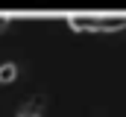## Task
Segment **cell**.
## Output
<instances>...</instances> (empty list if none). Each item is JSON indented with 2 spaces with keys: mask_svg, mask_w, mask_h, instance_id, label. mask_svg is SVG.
<instances>
[{
  "mask_svg": "<svg viewBox=\"0 0 126 117\" xmlns=\"http://www.w3.org/2000/svg\"><path fill=\"white\" fill-rule=\"evenodd\" d=\"M41 114H44V100L41 97H32L30 102L18 111V117H41Z\"/></svg>",
  "mask_w": 126,
  "mask_h": 117,
  "instance_id": "7a4b0ae2",
  "label": "cell"
},
{
  "mask_svg": "<svg viewBox=\"0 0 126 117\" xmlns=\"http://www.w3.org/2000/svg\"><path fill=\"white\" fill-rule=\"evenodd\" d=\"M9 27V18H6V15H0V29H6Z\"/></svg>",
  "mask_w": 126,
  "mask_h": 117,
  "instance_id": "277c9868",
  "label": "cell"
},
{
  "mask_svg": "<svg viewBox=\"0 0 126 117\" xmlns=\"http://www.w3.org/2000/svg\"><path fill=\"white\" fill-rule=\"evenodd\" d=\"M15 79H18V64L15 61L0 64V82H15Z\"/></svg>",
  "mask_w": 126,
  "mask_h": 117,
  "instance_id": "3957f363",
  "label": "cell"
},
{
  "mask_svg": "<svg viewBox=\"0 0 126 117\" xmlns=\"http://www.w3.org/2000/svg\"><path fill=\"white\" fill-rule=\"evenodd\" d=\"M67 27L73 32H123L126 15H91V12H73L67 15Z\"/></svg>",
  "mask_w": 126,
  "mask_h": 117,
  "instance_id": "6da1fadb",
  "label": "cell"
}]
</instances>
